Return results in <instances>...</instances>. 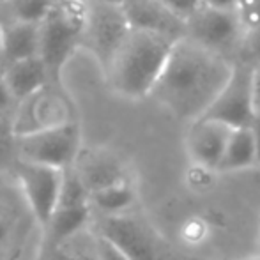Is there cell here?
<instances>
[{
    "instance_id": "1",
    "label": "cell",
    "mask_w": 260,
    "mask_h": 260,
    "mask_svg": "<svg viewBox=\"0 0 260 260\" xmlns=\"http://www.w3.org/2000/svg\"><path fill=\"white\" fill-rule=\"evenodd\" d=\"M232 69L229 58L182 38L172 46L149 98L175 119L189 124L206 113Z\"/></svg>"
},
{
    "instance_id": "13",
    "label": "cell",
    "mask_w": 260,
    "mask_h": 260,
    "mask_svg": "<svg viewBox=\"0 0 260 260\" xmlns=\"http://www.w3.org/2000/svg\"><path fill=\"white\" fill-rule=\"evenodd\" d=\"M230 133H232V127L218 120L206 119V117L189 122L184 137V145L191 163L204 170H218Z\"/></svg>"
},
{
    "instance_id": "12",
    "label": "cell",
    "mask_w": 260,
    "mask_h": 260,
    "mask_svg": "<svg viewBox=\"0 0 260 260\" xmlns=\"http://www.w3.org/2000/svg\"><path fill=\"white\" fill-rule=\"evenodd\" d=\"M71 167L89 193L133 181L126 161L105 147H82Z\"/></svg>"
},
{
    "instance_id": "15",
    "label": "cell",
    "mask_w": 260,
    "mask_h": 260,
    "mask_svg": "<svg viewBox=\"0 0 260 260\" xmlns=\"http://www.w3.org/2000/svg\"><path fill=\"white\" fill-rule=\"evenodd\" d=\"M0 75H2L16 105L53 82L52 75H50L48 68L41 57L11 62V64L4 66V71H0Z\"/></svg>"
},
{
    "instance_id": "30",
    "label": "cell",
    "mask_w": 260,
    "mask_h": 260,
    "mask_svg": "<svg viewBox=\"0 0 260 260\" xmlns=\"http://www.w3.org/2000/svg\"><path fill=\"white\" fill-rule=\"evenodd\" d=\"M250 131L253 137V145H255V163L260 167V117L255 115L250 122Z\"/></svg>"
},
{
    "instance_id": "34",
    "label": "cell",
    "mask_w": 260,
    "mask_h": 260,
    "mask_svg": "<svg viewBox=\"0 0 260 260\" xmlns=\"http://www.w3.org/2000/svg\"><path fill=\"white\" fill-rule=\"evenodd\" d=\"M39 260H48V255H45V257H43V258H39Z\"/></svg>"
},
{
    "instance_id": "6",
    "label": "cell",
    "mask_w": 260,
    "mask_h": 260,
    "mask_svg": "<svg viewBox=\"0 0 260 260\" xmlns=\"http://www.w3.org/2000/svg\"><path fill=\"white\" fill-rule=\"evenodd\" d=\"M83 147L82 127L76 120L50 129L14 137V161L66 170Z\"/></svg>"
},
{
    "instance_id": "2",
    "label": "cell",
    "mask_w": 260,
    "mask_h": 260,
    "mask_svg": "<svg viewBox=\"0 0 260 260\" xmlns=\"http://www.w3.org/2000/svg\"><path fill=\"white\" fill-rule=\"evenodd\" d=\"M174 43L161 34L129 28L103 68L110 90L129 101L147 100Z\"/></svg>"
},
{
    "instance_id": "21",
    "label": "cell",
    "mask_w": 260,
    "mask_h": 260,
    "mask_svg": "<svg viewBox=\"0 0 260 260\" xmlns=\"http://www.w3.org/2000/svg\"><path fill=\"white\" fill-rule=\"evenodd\" d=\"M48 260H96L94 250V234L90 229L75 236L73 239L58 244L46 251Z\"/></svg>"
},
{
    "instance_id": "23",
    "label": "cell",
    "mask_w": 260,
    "mask_h": 260,
    "mask_svg": "<svg viewBox=\"0 0 260 260\" xmlns=\"http://www.w3.org/2000/svg\"><path fill=\"white\" fill-rule=\"evenodd\" d=\"M234 64H243L250 69L260 66V25L244 28L234 57Z\"/></svg>"
},
{
    "instance_id": "33",
    "label": "cell",
    "mask_w": 260,
    "mask_h": 260,
    "mask_svg": "<svg viewBox=\"0 0 260 260\" xmlns=\"http://www.w3.org/2000/svg\"><path fill=\"white\" fill-rule=\"evenodd\" d=\"M236 260H260V257H250V258H236Z\"/></svg>"
},
{
    "instance_id": "32",
    "label": "cell",
    "mask_w": 260,
    "mask_h": 260,
    "mask_svg": "<svg viewBox=\"0 0 260 260\" xmlns=\"http://www.w3.org/2000/svg\"><path fill=\"white\" fill-rule=\"evenodd\" d=\"M92 2L106 4V6H117V7H122V4L126 2V0H92Z\"/></svg>"
},
{
    "instance_id": "29",
    "label": "cell",
    "mask_w": 260,
    "mask_h": 260,
    "mask_svg": "<svg viewBox=\"0 0 260 260\" xmlns=\"http://www.w3.org/2000/svg\"><path fill=\"white\" fill-rule=\"evenodd\" d=\"M251 103H253V113L260 117V66L251 73Z\"/></svg>"
},
{
    "instance_id": "14",
    "label": "cell",
    "mask_w": 260,
    "mask_h": 260,
    "mask_svg": "<svg viewBox=\"0 0 260 260\" xmlns=\"http://www.w3.org/2000/svg\"><path fill=\"white\" fill-rule=\"evenodd\" d=\"M122 11L129 28L154 32L174 41L184 38V21L170 13L159 0H126Z\"/></svg>"
},
{
    "instance_id": "18",
    "label": "cell",
    "mask_w": 260,
    "mask_h": 260,
    "mask_svg": "<svg viewBox=\"0 0 260 260\" xmlns=\"http://www.w3.org/2000/svg\"><path fill=\"white\" fill-rule=\"evenodd\" d=\"M137 186L133 181H129L90 193L89 206L94 218H103V216H117L133 211L137 206Z\"/></svg>"
},
{
    "instance_id": "20",
    "label": "cell",
    "mask_w": 260,
    "mask_h": 260,
    "mask_svg": "<svg viewBox=\"0 0 260 260\" xmlns=\"http://www.w3.org/2000/svg\"><path fill=\"white\" fill-rule=\"evenodd\" d=\"M52 7V0H0V25L41 23Z\"/></svg>"
},
{
    "instance_id": "28",
    "label": "cell",
    "mask_w": 260,
    "mask_h": 260,
    "mask_svg": "<svg viewBox=\"0 0 260 260\" xmlns=\"http://www.w3.org/2000/svg\"><path fill=\"white\" fill-rule=\"evenodd\" d=\"M14 108H16V101L13 100V96H11L6 82H4L2 75H0V117L11 119Z\"/></svg>"
},
{
    "instance_id": "22",
    "label": "cell",
    "mask_w": 260,
    "mask_h": 260,
    "mask_svg": "<svg viewBox=\"0 0 260 260\" xmlns=\"http://www.w3.org/2000/svg\"><path fill=\"white\" fill-rule=\"evenodd\" d=\"M90 193L87 191L85 184L78 177L73 167L62 170L60 189H58V204L57 209H71V207H85L89 206Z\"/></svg>"
},
{
    "instance_id": "7",
    "label": "cell",
    "mask_w": 260,
    "mask_h": 260,
    "mask_svg": "<svg viewBox=\"0 0 260 260\" xmlns=\"http://www.w3.org/2000/svg\"><path fill=\"white\" fill-rule=\"evenodd\" d=\"M244 27L237 11H221L202 6L184 21V38L234 64Z\"/></svg>"
},
{
    "instance_id": "11",
    "label": "cell",
    "mask_w": 260,
    "mask_h": 260,
    "mask_svg": "<svg viewBox=\"0 0 260 260\" xmlns=\"http://www.w3.org/2000/svg\"><path fill=\"white\" fill-rule=\"evenodd\" d=\"M129 30L122 7L87 0V16L83 41L90 46L101 66H106L112 53Z\"/></svg>"
},
{
    "instance_id": "19",
    "label": "cell",
    "mask_w": 260,
    "mask_h": 260,
    "mask_svg": "<svg viewBox=\"0 0 260 260\" xmlns=\"http://www.w3.org/2000/svg\"><path fill=\"white\" fill-rule=\"evenodd\" d=\"M255 165H257L255 163V145L250 126L232 129L216 172L230 174V172L246 170V168H251Z\"/></svg>"
},
{
    "instance_id": "3",
    "label": "cell",
    "mask_w": 260,
    "mask_h": 260,
    "mask_svg": "<svg viewBox=\"0 0 260 260\" xmlns=\"http://www.w3.org/2000/svg\"><path fill=\"white\" fill-rule=\"evenodd\" d=\"M45 255V229L13 174L0 172V260H39Z\"/></svg>"
},
{
    "instance_id": "31",
    "label": "cell",
    "mask_w": 260,
    "mask_h": 260,
    "mask_svg": "<svg viewBox=\"0 0 260 260\" xmlns=\"http://www.w3.org/2000/svg\"><path fill=\"white\" fill-rule=\"evenodd\" d=\"M206 7L212 9H221V11H236L237 0H202Z\"/></svg>"
},
{
    "instance_id": "25",
    "label": "cell",
    "mask_w": 260,
    "mask_h": 260,
    "mask_svg": "<svg viewBox=\"0 0 260 260\" xmlns=\"http://www.w3.org/2000/svg\"><path fill=\"white\" fill-rule=\"evenodd\" d=\"M236 11L244 28L260 25V0H237Z\"/></svg>"
},
{
    "instance_id": "4",
    "label": "cell",
    "mask_w": 260,
    "mask_h": 260,
    "mask_svg": "<svg viewBox=\"0 0 260 260\" xmlns=\"http://www.w3.org/2000/svg\"><path fill=\"white\" fill-rule=\"evenodd\" d=\"M87 0H68L53 4L39 23V57L55 80L69 55L83 41Z\"/></svg>"
},
{
    "instance_id": "8",
    "label": "cell",
    "mask_w": 260,
    "mask_h": 260,
    "mask_svg": "<svg viewBox=\"0 0 260 260\" xmlns=\"http://www.w3.org/2000/svg\"><path fill=\"white\" fill-rule=\"evenodd\" d=\"M9 172L16 179L32 214L45 229L53 212L57 211L62 170L14 161Z\"/></svg>"
},
{
    "instance_id": "24",
    "label": "cell",
    "mask_w": 260,
    "mask_h": 260,
    "mask_svg": "<svg viewBox=\"0 0 260 260\" xmlns=\"http://www.w3.org/2000/svg\"><path fill=\"white\" fill-rule=\"evenodd\" d=\"M14 163V133L11 119L0 117V172H6Z\"/></svg>"
},
{
    "instance_id": "17",
    "label": "cell",
    "mask_w": 260,
    "mask_h": 260,
    "mask_svg": "<svg viewBox=\"0 0 260 260\" xmlns=\"http://www.w3.org/2000/svg\"><path fill=\"white\" fill-rule=\"evenodd\" d=\"M94 214L90 206L85 207H71V209H57L50 218L48 225L45 226V243L46 251L66 241L73 239L82 232H87L92 225Z\"/></svg>"
},
{
    "instance_id": "5",
    "label": "cell",
    "mask_w": 260,
    "mask_h": 260,
    "mask_svg": "<svg viewBox=\"0 0 260 260\" xmlns=\"http://www.w3.org/2000/svg\"><path fill=\"white\" fill-rule=\"evenodd\" d=\"M90 230L115 244L129 260H175L163 236L135 211L94 218Z\"/></svg>"
},
{
    "instance_id": "26",
    "label": "cell",
    "mask_w": 260,
    "mask_h": 260,
    "mask_svg": "<svg viewBox=\"0 0 260 260\" xmlns=\"http://www.w3.org/2000/svg\"><path fill=\"white\" fill-rule=\"evenodd\" d=\"M159 2L182 21H186L204 6L202 0H159Z\"/></svg>"
},
{
    "instance_id": "27",
    "label": "cell",
    "mask_w": 260,
    "mask_h": 260,
    "mask_svg": "<svg viewBox=\"0 0 260 260\" xmlns=\"http://www.w3.org/2000/svg\"><path fill=\"white\" fill-rule=\"evenodd\" d=\"M94 250H96V260H129L115 244H112L108 239L98 236V234H94Z\"/></svg>"
},
{
    "instance_id": "10",
    "label": "cell",
    "mask_w": 260,
    "mask_h": 260,
    "mask_svg": "<svg viewBox=\"0 0 260 260\" xmlns=\"http://www.w3.org/2000/svg\"><path fill=\"white\" fill-rule=\"evenodd\" d=\"M251 73L253 69L246 66L234 64L229 82L202 117L223 122L232 129L250 126L255 117L251 103Z\"/></svg>"
},
{
    "instance_id": "9",
    "label": "cell",
    "mask_w": 260,
    "mask_h": 260,
    "mask_svg": "<svg viewBox=\"0 0 260 260\" xmlns=\"http://www.w3.org/2000/svg\"><path fill=\"white\" fill-rule=\"evenodd\" d=\"M73 113L68 101L57 92H52V83L20 101L11 115V127L14 137L50 129L73 122Z\"/></svg>"
},
{
    "instance_id": "16",
    "label": "cell",
    "mask_w": 260,
    "mask_h": 260,
    "mask_svg": "<svg viewBox=\"0 0 260 260\" xmlns=\"http://www.w3.org/2000/svg\"><path fill=\"white\" fill-rule=\"evenodd\" d=\"M39 57V23L0 25V58L6 64Z\"/></svg>"
}]
</instances>
